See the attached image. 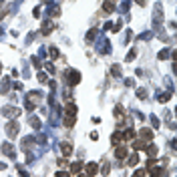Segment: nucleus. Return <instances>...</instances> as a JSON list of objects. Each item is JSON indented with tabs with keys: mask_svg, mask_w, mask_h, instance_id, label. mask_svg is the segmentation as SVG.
I'll use <instances>...</instances> for the list:
<instances>
[{
	"mask_svg": "<svg viewBox=\"0 0 177 177\" xmlns=\"http://www.w3.org/2000/svg\"><path fill=\"white\" fill-rule=\"evenodd\" d=\"M141 139H143V141H151V139H153V131H149V129H141Z\"/></svg>",
	"mask_w": 177,
	"mask_h": 177,
	"instance_id": "f257e3e1",
	"label": "nucleus"
}]
</instances>
